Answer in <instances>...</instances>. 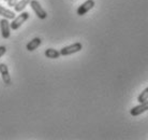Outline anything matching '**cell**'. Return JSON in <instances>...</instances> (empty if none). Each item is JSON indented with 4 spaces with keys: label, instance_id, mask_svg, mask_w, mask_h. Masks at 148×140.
Returning a JSON list of instances; mask_svg holds the SVG:
<instances>
[{
    "label": "cell",
    "instance_id": "cell-1",
    "mask_svg": "<svg viewBox=\"0 0 148 140\" xmlns=\"http://www.w3.org/2000/svg\"><path fill=\"white\" fill-rule=\"evenodd\" d=\"M29 19V13L28 12H21V14L17 15L16 17L12 19V22L10 23V25H11V29L12 30H16L18 29L19 27L24 24V23L26 22L27 19Z\"/></svg>",
    "mask_w": 148,
    "mask_h": 140
},
{
    "label": "cell",
    "instance_id": "cell-2",
    "mask_svg": "<svg viewBox=\"0 0 148 140\" xmlns=\"http://www.w3.org/2000/svg\"><path fill=\"white\" fill-rule=\"evenodd\" d=\"M83 49V45H82L81 42H75L73 44L71 45H68V46H64L60 50V55L62 56H69V55H72V54H75V53H77L79 52Z\"/></svg>",
    "mask_w": 148,
    "mask_h": 140
},
{
    "label": "cell",
    "instance_id": "cell-3",
    "mask_svg": "<svg viewBox=\"0 0 148 140\" xmlns=\"http://www.w3.org/2000/svg\"><path fill=\"white\" fill-rule=\"evenodd\" d=\"M30 7L32 9V11L34 12V14L37 15L40 19H45L47 17V13L43 8L41 7L40 2L38 0H31L30 1Z\"/></svg>",
    "mask_w": 148,
    "mask_h": 140
},
{
    "label": "cell",
    "instance_id": "cell-4",
    "mask_svg": "<svg viewBox=\"0 0 148 140\" xmlns=\"http://www.w3.org/2000/svg\"><path fill=\"white\" fill-rule=\"evenodd\" d=\"M0 31H1V36L3 39H8L11 35V25L8 19H0Z\"/></svg>",
    "mask_w": 148,
    "mask_h": 140
},
{
    "label": "cell",
    "instance_id": "cell-5",
    "mask_svg": "<svg viewBox=\"0 0 148 140\" xmlns=\"http://www.w3.org/2000/svg\"><path fill=\"white\" fill-rule=\"evenodd\" d=\"M95 4L96 3H95L93 0H86L84 3H82L81 6L77 8L76 13H77V15H79V16H83V15H85L87 12L90 11V10L95 7Z\"/></svg>",
    "mask_w": 148,
    "mask_h": 140
},
{
    "label": "cell",
    "instance_id": "cell-6",
    "mask_svg": "<svg viewBox=\"0 0 148 140\" xmlns=\"http://www.w3.org/2000/svg\"><path fill=\"white\" fill-rule=\"evenodd\" d=\"M146 111H148V99L143 101V103H140L138 106H135V107L132 108L130 110V114L132 116H137V115L142 114Z\"/></svg>",
    "mask_w": 148,
    "mask_h": 140
},
{
    "label": "cell",
    "instance_id": "cell-7",
    "mask_svg": "<svg viewBox=\"0 0 148 140\" xmlns=\"http://www.w3.org/2000/svg\"><path fill=\"white\" fill-rule=\"evenodd\" d=\"M0 74H1V78H2V81L4 82V84H11V77H10L9 68L5 64H0Z\"/></svg>",
    "mask_w": 148,
    "mask_h": 140
},
{
    "label": "cell",
    "instance_id": "cell-8",
    "mask_svg": "<svg viewBox=\"0 0 148 140\" xmlns=\"http://www.w3.org/2000/svg\"><path fill=\"white\" fill-rule=\"evenodd\" d=\"M41 43H42V40H41L40 38H34L32 40L29 41V42L27 43L26 50L27 51H29V52L34 51V50H37V49L40 46Z\"/></svg>",
    "mask_w": 148,
    "mask_h": 140
},
{
    "label": "cell",
    "instance_id": "cell-9",
    "mask_svg": "<svg viewBox=\"0 0 148 140\" xmlns=\"http://www.w3.org/2000/svg\"><path fill=\"white\" fill-rule=\"evenodd\" d=\"M0 16H2L4 19H13L15 17V12L9 10L7 8L0 6Z\"/></svg>",
    "mask_w": 148,
    "mask_h": 140
},
{
    "label": "cell",
    "instance_id": "cell-10",
    "mask_svg": "<svg viewBox=\"0 0 148 140\" xmlns=\"http://www.w3.org/2000/svg\"><path fill=\"white\" fill-rule=\"evenodd\" d=\"M44 55L46 56L47 58H51V59L59 58L60 51H57V50H55V49H47V50H45Z\"/></svg>",
    "mask_w": 148,
    "mask_h": 140
},
{
    "label": "cell",
    "instance_id": "cell-11",
    "mask_svg": "<svg viewBox=\"0 0 148 140\" xmlns=\"http://www.w3.org/2000/svg\"><path fill=\"white\" fill-rule=\"evenodd\" d=\"M31 0H18V2L16 3V6L14 7L15 12H23L25 10V8L30 3Z\"/></svg>",
    "mask_w": 148,
    "mask_h": 140
},
{
    "label": "cell",
    "instance_id": "cell-12",
    "mask_svg": "<svg viewBox=\"0 0 148 140\" xmlns=\"http://www.w3.org/2000/svg\"><path fill=\"white\" fill-rule=\"evenodd\" d=\"M147 99H148V87H146V89L138 95L137 101H138V103H143V101H145V100H147Z\"/></svg>",
    "mask_w": 148,
    "mask_h": 140
},
{
    "label": "cell",
    "instance_id": "cell-13",
    "mask_svg": "<svg viewBox=\"0 0 148 140\" xmlns=\"http://www.w3.org/2000/svg\"><path fill=\"white\" fill-rule=\"evenodd\" d=\"M7 2H8V6H9V7L14 8L15 6H16V3L18 2V0H8Z\"/></svg>",
    "mask_w": 148,
    "mask_h": 140
},
{
    "label": "cell",
    "instance_id": "cell-14",
    "mask_svg": "<svg viewBox=\"0 0 148 140\" xmlns=\"http://www.w3.org/2000/svg\"><path fill=\"white\" fill-rule=\"evenodd\" d=\"M5 52H7V48L4 45H1L0 46V57H2L5 54Z\"/></svg>",
    "mask_w": 148,
    "mask_h": 140
},
{
    "label": "cell",
    "instance_id": "cell-15",
    "mask_svg": "<svg viewBox=\"0 0 148 140\" xmlns=\"http://www.w3.org/2000/svg\"><path fill=\"white\" fill-rule=\"evenodd\" d=\"M4 1H8V0H4Z\"/></svg>",
    "mask_w": 148,
    "mask_h": 140
}]
</instances>
